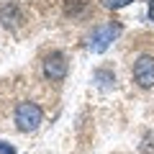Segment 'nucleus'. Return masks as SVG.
<instances>
[{
    "label": "nucleus",
    "instance_id": "nucleus-1",
    "mask_svg": "<svg viewBox=\"0 0 154 154\" xmlns=\"http://www.w3.org/2000/svg\"><path fill=\"white\" fill-rule=\"evenodd\" d=\"M41 118H44V113H41V108H38L36 103H28V100H23V103L16 105V126L21 128V131H36L38 123H41Z\"/></svg>",
    "mask_w": 154,
    "mask_h": 154
},
{
    "label": "nucleus",
    "instance_id": "nucleus-2",
    "mask_svg": "<svg viewBox=\"0 0 154 154\" xmlns=\"http://www.w3.org/2000/svg\"><path fill=\"white\" fill-rule=\"evenodd\" d=\"M118 33H121V26H118V23H103V26H98L93 33H90L88 49L95 51V54H100V51H105L110 46V41H113Z\"/></svg>",
    "mask_w": 154,
    "mask_h": 154
},
{
    "label": "nucleus",
    "instance_id": "nucleus-3",
    "mask_svg": "<svg viewBox=\"0 0 154 154\" xmlns=\"http://www.w3.org/2000/svg\"><path fill=\"white\" fill-rule=\"evenodd\" d=\"M67 69H69V64H67V57L62 54V51H51V54H46V59H44V77H46V80L59 82V80L67 77Z\"/></svg>",
    "mask_w": 154,
    "mask_h": 154
},
{
    "label": "nucleus",
    "instance_id": "nucleus-4",
    "mask_svg": "<svg viewBox=\"0 0 154 154\" xmlns=\"http://www.w3.org/2000/svg\"><path fill=\"white\" fill-rule=\"evenodd\" d=\"M134 80H136L141 88H152L154 85V57L141 54L134 62Z\"/></svg>",
    "mask_w": 154,
    "mask_h": 154
},
{
    "label": "nucleus",
    "instance_id": "nucleus-5",
    "mask_svg": "<svg viewBox=\"0 0 154 154\" xmlns=\"http://www.w3.org/2000/svg\"><path fill=\"white\" fill-rule=\"evenodd\" d=\"M23 21V13L18 8V3H5V5H0V23L3 26H18Z\"/></svg>",
    "mask_w": 154,
    "mask_h": 154
},
{
    "label": "nucleus",
    "instance_id": "nucleus-6",
    "mask_svg": "<svg viewBox=\"0 0 154 154\" xmlns=\"http://www.w3.org/2000/svg\"><path fill=\"white\" fill-rule=\"evenodd\" d=\"M85 8H88V0H67V3H64V11L69 13V16H77V13H82Z\"/></svg>",
    "mask_w": 154,
    "mask_h": 154
},
{
    "label": "nucleus",
    "instance_id": "nucleus-7",
    "mask_svg": "<svg viewBox=\"0 0 154 154\" xmlns=\"http://www.w3.org/2000/svg\"><path fill=\"white\" fill-rule=\"evenodd\" d=\"M105 8H110V11H118V8H126L128 3H134V0H100Z\"/></svg>",
    "mask_w": 154,
    "mask_h": 154
},
{
    "label": "nucleus",
    "instance_id": "nucleus-8",
    "mask_svg": "<svg viewBox=\"0 0 154 154\" xmlns=\"http://www.w3.org/2000/svg\"><path fill=\"white\" fill-rule=\"evenodd\" d=\"M0 154H16L13 144H8V141H0Z\"/></svg>",
    "mask_w": 154,
    "mask_h": 154
},
{
    "label": "nucleus",
    "instance_id": "nucleus-9",
    "mask_svg": "<svg viewBox=\"0 0 154 154\" xmlns=\"http://www.w3.org/2000/svg\"><path fill=\"white\" fill-rule=\"evenodd\" d=\"M149 16H152V21H154V0H149Z\"/></svg>",
    "mask_w": 154,
    "mask_h": 154
}]
</instances>
